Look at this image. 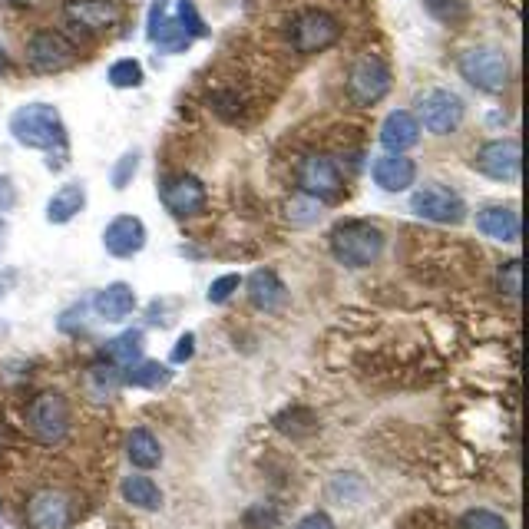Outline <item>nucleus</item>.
I'll use <instances>...</instances> for the list:
<instances>
[{
	"instance_id": "obj_4",
	"label": "nucleus",
	"mask_w": 529,
	"mask_h": 529,
	"mask_svg": "<svg viewBox=\"0 0 529 529\" xmlns=\"http://www.w3.org/2000/svg\"><path fill=\"white\" fill-rule=\"evenodd\" d=\"M460 77L480 93H503L510 83V57L496 47H470L457 60Z\"/></svg>"
},
{
	"instance_id": "obj_34",
	"label": "nucleus",
	"mask_w": 529,
	"mask_h": 529,
	"mask_svg": "<svg viewBox=\"0 0 529 529\" xmlns=\"http://www.w3.org/2000/svg\"><path fill=\"white\" fill-rule=\"evenodd\" d=\"M239 288H242V275H219L209 285V301L212 305H225V301H229Z\"/></svg>"
},
{
	"instance_id": "obj_2",
	"label": "nucleus",
	"mask_w": 529,
	"mask_h": 529,
	"mask_svg": "<svg viewBox=\"0 0 529 529\" xmlns=\"http://www.w3.org/2000/svg\"><path fill=\"white\" fill-rule=\"evenodd\" d=\"M10 136L20 146L40 149V153H53V149L67 146V126L57 106L50 103H24L10 113Z\"/></svg>"
},
{
	"instance_id": "obj_39",
	"label": "nucleus",
	"mask_w": 529,
	"mask_h": 529,
	"mask_svg": "<svg viewBox=\"0 0 529 529\" xmlns=\"http://www.w3.org/2000/svg\"><path fill=\"white\" fill-rule=\"evenodd\" d=\"M14 282H17V272H4V275H0V295H4V291L14 285Z\"/></svg>"
},
{
	"instance_id": "obj_32",
	"label": "nucleus",
	"mask_w": 529,
	"mask_h": 529,
	"mask_svg": "<svg viewBox=\"0 0 529 529\" xmlns=\"http://www.w3.org/2000/svg\"><path fill=\"white\" fill-rule=\"evenodd\" d=\"M136 172H139V153L133 149V153H123L120 159H116V166L110 172V179H113V189H126L129 182L136 179Z\"/></svg>"
},
{
	"instance_id": "obj_37",
	"label": "nucleus",
	"mask_w": 529,
	"mask_h": 529,
	"mask_svg": "<svg viewBox=\"0 0 529 529\" xmlns=\"http://www.w3.org/2000/svg\"><path fill=\"white\" fill-rule=\"evenodd\" d=\"M17 205V189H14V179L10 176H0V212H10Z\"/></svg>"
},
{
	"instance_id": "obj_5",
	"label": "nucleus",
	"mask_w": 529,
	"mask_h": 529,
	"mask_svg": "<svg viewBox=\"0 0 529 529\" xmlns=\"http://www.w3.org/2000/svg\"><path fill=\"white\" fill-rule=\"evenodd\" d=\"M394 77H391V67L384 63V57H377V53H364L351 63L348 70V100L354 106H361V110H371L384 100L387 93H391Z\"/></svg>"
},
{
	"instance_id": "obj_6",
	"label": "nucleus",
	"mask_w": 529,
	"mask_h": 529,
	"mask_svg": "<svg viewBox=\"0 0 529 529\" xmlns=\"http://www.w3.org/2000/svg\"><path fill=\"white\" fill-rule=\"evenodd\" d=\"M27 430L40 444H60L70 434V401L60 391H43L27 407Z\"/></svg>"
},
{
	"instance_id": "obj_11",
	"label": "nucleus",
	"mask_w": 529,
	"mask_h": 529,
	"mask_svg": "<svg viewBox=\"0 0 529 529\" xmlns=\"http://www.w3.org/2000/svg\"><path fill=\"white\" fill-rule=\"evenodd\" d=\"M520 166H523V149H520V139L513 136L490 139V143H483L473 153V169L493 182H516L520 179Z\"/></svg>"
},
{
	"instance_id": "obj_41",
	"label": "nucleus",
	"mask_w": 529,
	"mask_h": 529,
	"mask_svg": "<svg viewBox=\"0 0 529 529\" xmlns=\"http://www.w3.org/2000/svg\"><path fill=\"white\" fill-rule=\"evenodd\" d=\"M10 4H14V7H37L40 0H10Z\"/></svg>"
},
{
	"instance_id": "obj_35",
	"label": "nucleus",
	"mask_w": 529,
	"mask_h": 529,
	"mask_svg": "<svg viewBox=\"0 0 529 529\" xmlns=\"http://www.w3.org/2000/svg\"><path fill=\"white\" fill-rule=\"evenodd\" d=\"M179 24L189 30L192 37H205L209 30H205V20L196 10V0H179Z\"/></svg>"
},
{
	"instance_id": "obj_40",
	"label": "nucleus",
	"mask_w": 529,
	"mask_h": 529,
	"mask_svg": "<svg viewBox=\"0 0 529 529\" xmlns=\"http://www.w3.org/2000/svg\"><path fill=\"white\" fill-rule=\"evenodd\" d=\"M10 70V60H7V53L0 50V77H4V73Z\"/></svg>"
},
{
	"instance_id": "obj_30",
	"label": "nucleus",
	"mask_w": 529,
	"mask_h": 529,
	"mask_svg": "<svg viewBox=\"0 0 529 529\" xmlns=\"http://www.w3.org/2000/svg\"><path fill=\"white\" fill-rule=\"evenodd\" d=\"M460 529H510V523L493 510H467L460 516Z\"/></svg>"
},
{
	"instance_id": "obj_8",
	"label": "nucleus",
	"mask_w": 529,
	"mask_h": 529,
	"mask_svg": "<svg viewBox=\"0 0 529 529\" xmlns=\"http://www.w3.org/2000/svg\"><path fill=\"white\" fill-rule=\"evenodd\" d=\"M463 113H467V106H463L460 96L453 90H444V86H437V90H427L420 96L414 116H417L420 129H427V133L450 136L460 129Z\"/></svg>"
},
{
	"instance_id": "obj_12",
	"label": "nucleus",
	"mask_w": 529,
	"mask_h": 529,
	"mask_svg": "<svg viewBox=\"0 0 529 529\" xmlns=\"http://www.w3.org/2000/svg\"><path fill=\"white\" fill-rule=\"evenodd\" d=\"M298 189L301 196H311L318 202H334L344 192V176L331 156L311 153L298 163Z\"/></svg>"
},
{
	"instance_id": "obj_29",
	"label": "nucleus",
	"mask_w": 529,
	"mask_h": 529,
	"mask_svg": "<svg viewBox=\"0 0 529 529\" xmlns=\"http://www.w3.org/2000/svg\"><path fill=\"white\" fill-rule=\"evenodd\" d=\"M496 285H500L503 295L520 298V291H523V262L520 258H510V262L500 265V272H496Z\"/></svg>"
},
{
	"instance_id": "obj_13",
	"label": "nucleus",
	"mask_w": 529,
	"mask_h": 529,
	"mask_svg": "<svg viewBox=\"0 0 529 529\" xmlns=\"http://www.w3.org/2000/svg\"><path fill=\"white\" fill-rule=\"evenodd\" d=\"M27 529H67L73 523V500L63 490H37L27 500Z\"/></svg>"
},
{
	"instance_id": "obj_25",
	"label": "nucleus",
	"mask_w": 529,
	"mask_h": 529,
	"mask_svg": "<svg viewBox=\"0 0 529 529\" xmlns=\"http://www.w3.org/2000/svg\"><path fill=\"white\" fill-rule=\"evenodd\" d=\"M143 331H136V328H129L123 334H116L113 341H106V348H103V358L106 361H113L116 367H129V364H136L139 358H143Z\"/></svg>"
},
{
	"instance_id": "obj_9",
	"label": "nucleus",
	"mask_w": 529,
	"mask_h": 529,
	"mask_svg": "<svg viewBox=\"0 0 529 529\" xmlns=\"http://www.w3.org/2000/svg\"><path fill=\"white\" fill-rule=\"evenodd\" d=\"M77 47L60 30H37L34 37L24 43V60L34 73H63L77 63Z\"/></svg>"
},
{
	"instance_id": "obj_1",
	"label": "nucleus",
	"mask_w": 529,
	"mask_h": 529,
	"mask_svg": "<svg viewBox=\"0 0 529 529\" xmlns=\"http://www.w3.org/2000/svg\"><path fill=\"white\" fill-rule=\"evenodd\" d=\"M387 235L381 225L367 219H341L328 232V248L334 262L344 268H371L384 255Z\"/></svg>"
},
{
	"instance_id": "obj_31",
	"label": "nucleus",
	"mask_w": 529,
	"mask_h": 529,
	"mask_svg": "<svg viewBox=\"0 0 529 529\" xmlns=\"http://www.w3.org/2000/svg\"><path fill=\"white\" fill-rule=\"evenodd\" d=\"M245 529H275L278 523V510L272 503H252L242 516Z\"/></svg>"
},
{
	"instance_id": "obj_28",
	"label": "nucleus",
	"mask_w": 529,
	"mask_h": 529,
	"mask_svg": "<svg viewBox=\"0 0 529 529\" xmlns=\"http://www.w3.org/2000/svg\"><path fill=\"white\" fill-rule=\"evenodd\" d=\"M427 14L440 20V24H460V20L470 17V0H424Z\"/></svg>"
},
{
	"instance_id": "obj_38",
	"label": "nucleus",
	"mask_w": 529,
	"mask_h": 529,
	"mask_svg": "<svg viewBox=\"0 0 529 529\" xmlns=\"http://www.w3.org/2000/svg\"><path fill=\"white\" fill-rule=\"evenodd\" d=\"M295 529H334V520L328 513H308L305 520H298Z\"/></svg>"
},
{
	"instance_id": "obj_42",
	"label": "nucleus",
	"mask_w": 529,
	"mask_h": 529,
	"mask_svg": "<svg viewBox=\"0 0 529 529\" xmlns=\"http://www.w3.org/2000/svg\"><path fill=\"white\" fill-rule=\"evenodd\" d=\"M4 239H7V222L0 219V248H4Z\"/></svg>"
},
{
	"instance_id": "obj_22",
	"label": "nucleus",
	"mask_w": 529,
	"mask_h": 529,
	"mask_svg": "<svg viewBox=\"0 0 529 529\" xmlns=\"http://www.w3.org/2000/svg\"><path fill=\"white\" fill-rule=\"evenodd\" d=\"M86 209V186L83 182H67L50 196L47 202V222L50 225H67Z\"/></svg>"
},
{
	"instance_id": "obj_10",
	"label": "nucleus",
	"mask_w": 529,
	"mask_h": 529,
	"mask_svg": "<svg viewBox=\"0 0 529 529\" xmlns=\"http://www.w3.org/2000/svg\"><path fill=\"white\" fill-rule=\"evenodd\" d=\"M159 199H163L166 212L176 215V219H196L205 209H209V189L199 176L192 172H176V176H166L163 186H159Z\"/></svg>"
},
{
	"instance_id": "obj_15",
	"label": "nucleus",
	"mask_w": 529,
	"mask_h": 529,
	"mask_svg": "<svg viewBox=\"0 0 529 529\" xmlns=\"http://www.w3.org/2000/svg\"><path fill=\"white\" fill-rule=\"evenodd\" d=\"M63 17H67L73 27L100 34V30H113L120 24L123 10L116 0H63Z\"/></svg>"
},
{
	"instance_id": "obj_20",
	"label": "nucleus",
	"mask_w": 529,
	"mask_h": 529,
	"mask_svg": "<svg viewBox=\"0 0 529 529\" xmlns=\"http://www.w3.org/2000/svg\"><path fill=\"white\" fill-rule=\"evenodd\" d=\"M120 387H123V371H120V367H116L113 361L100 358L96 364L86 367V374H83V391H86V397H90L93 404L113 401V397L120 394Z\"/></svg>"
},
{
	"instance_id": "obj_18",
	"label": "nucleus",
	"mask_w": 529,
	"mask_h": 529,
	"mask_svg": "<svg viewBox=\"0 0 529 529\" xmlns=\"http://www.w3.org/2000/svg\"><path fill=\"white\" fill-rule=\"evenodd\" d=\"M371 176L384 192H407L417 182V163L404 153H384L374 159Z\"/></svg>"
},
{
	"instance_id": "obj_21",
	"label": "nucleus",
	"mask_w": 529,
	"mask_h": 529,
	"mask_svg": "<svg viewBox=\"0 0 529 529\" xmlns=\"http://www.w3.org/2000/svg\"><path fill=\"white\" fill-rule=\"evenodd\" d=\"M133 308H136V291L126 282L106 285L103 291H96V298H93V311L103 321H126L133 315Z\"/></svg>"
},
{
	"instance_id": "obj_14",
	"label": "nucleus",
	"mask_w": 529,
	"mask_h": 529,
	"mask_svg": "<svg viewBox=\"0 0 529 529\" xmlns=\"http://www.w3.org/2000/svg\"><path fill=\"white\" fill-rule=\"evenodd\" d=\"M146 222L139 215H116V219L103 229V248L113 258H133L146 248Z\"/></svg>"
},
{
	"instance_id": "obj_23",
	"label": "nucleus",
	"mask_w": 529,
	"mask_h": 529,
	"mask_svg": "<svg viewBox=\"0 0 529 529\" xmlns=\"http://www.w3.org/2000/svg\"><path fill=\"white\" fill-rule=\"evenodd\" d=\"M126 457L136 470H156L159 463H163V447H159L153 430L136 427V430H129V437H126Z\"/></svg>"
},
{
	"instance_id": "obj_33",
	"label": "nucleus",
	"mask_w": 529,
	"mask_h": 529,
	"mask_svg": "<svg viewBox=\"0 0 529 529\" xmlns=\"http://www.w3.org/2000/svg\"><path fill=\"white\" fill-rule=\"evenodd\" d=\"M321 215V202L318 199H311V196H301L288 205V219L295 222V225H311Z\"/></svg>"
},
{
	"instance_id": "obj_27",
	"label": "nucleus",
	"mask_w": 529,
	"mask_h": 529,
	"mask_svg": "<svg viewBox=\"0 0 529 529\" xmlns=\"http://www.w3.org/2000/svg\"><path fill=\"white\" fill-rule=\"evenodd\" d=\"M106 80H110V86H116V90H136V86H143L146 70H143V63L139 60L123 57L106 70Z\"/></svg>"
},
{
	"instance_id": "obj_19",
	"label": "nucleus",
	"mask_w": 529,
	"mask_h": 529,
	"mask_svg": "<svg viewBox=\"0 0 529 529\" xmlns=\"http://www.w3.org/2000/svg\"><path fill=\"white\" fill-rule=\"evenodd\" d=\"M420 143V123L410 110H394L381 123V146L387 153H407Z\"/></svg>"
},
{
	"instance_id": "obj_16",
	"label": "nucleus",
	"mask_w": 529,
	"mask_h": 529,
	"mask_svg": "<svg viewBox=\"0 0 529 529\" xmlns=\"http://www.w3.org/2000/svg\"><path fill=\"white\" fill-rule=\"evenodd\" d=\"M477 229L487 235V239L503 242V245H516L523 239V222L513 205H487V209H480Z\"/></svg>"
},
{
	"instance_id": "obj_17",
	"label": "nucleus",
	"mask_w": 529,
	"mask_h": 529,
	"mask_svg": "<svg viewBox=\"0 0 529 529\" xmlns=\"http://www.w3.org/2000/svg\"><path fill=\"white\" fill-rule=\"evenodd\" d=\"M248 301H252V308L265 311V315H275V311L285 308L288 301V288L285 282L278 278V272H272V268H258V272L248 275Z\"/></svg>"
},
{
	"instance_id": "obj_36",
	"label": "nucleus",
	"mask_w": 529,
	"mask_h": 529,
	"mask_svg": "<svg viewBox=\"0 0 529 529\" xmlns=\"http://www.w3.org/2000/svg\"><path fill=\"white\" fill-rule=\"evenodd\" d=\"M192 354H196V334L186 331V334H182V338L176 341V348H172L169 361H172V364H182V361H189Z\"/></svg>"
},
{
	"instance_id": "obj_24",
	"label": "nucleus",
	"mask_w": 529,
	"mask_h": 529,
	"mask_svg": "<svg viewBox=\"0 0 529 529\" xmlns=\"http://www.w3.org/2000/svg\"><path fill=\"white\" fill-rule=\"evenodd\" d=\"M120 493H123V500L129 506H136V510H146V513L163 510V490H159V483L153 477H143V473H133V477H126Z\"/></svg>"
},
{
	"instance_id": "obj_26",
	"label": "nucleus",
	"mask_w": 529,
	"mask_h": 529,
	"mask_svg": "<svg viewBox=\"0 0 529 529\" xmlns=\"http://www.w3.org/2000/svg\"><path fill=\"white\" fill-rule=\"evenodd\" d=\"M166 381H169V367L159 364V361H136V364H129V371L123 374V384H129V387H149V391L163 387Z\"/></svg>"
},
{
	"instance_id": "obj_3",
	"label": "nucleus",
	"mask_w": 529,
	"mask_h": 529,
	"mask_svg": "<svg viewBox=\"0 0 529 529\" xmlns=\"http://www.w3.org/2000/svg\"><path fill=\"white\" fill-rule=\"evenodd\" d=\"M288 43L301 57H315V53L331 50L341 40V20L325 7H305L288 20Z\"/></svg>"
},
{
	"instance_id": "obj_7",
	"label": "nucleus",
	"mask_w": 529,
	"mask_h": 529,
	"mask_svg": "<svg viewBox=\"0 0 529 529\" xmlns=\"http://www.w3.org/2000/svg\"><path fill=\"white\" fill-rule=\"evenodd\" d=\"M410 212L417 219H427L437 225L467 222V202L460 199V192H453L450 186H440V182H427V186L410 192Z\"/></svg>"
}]
</instances>
